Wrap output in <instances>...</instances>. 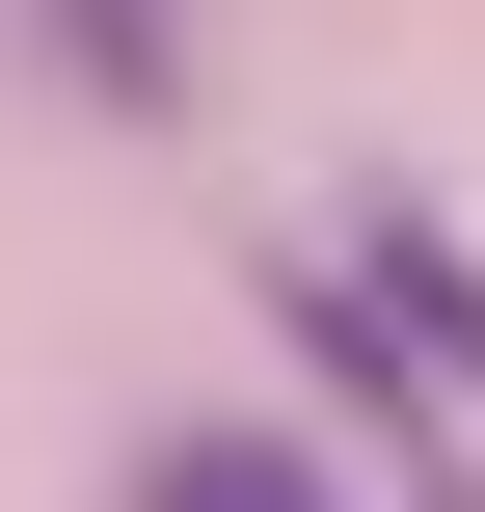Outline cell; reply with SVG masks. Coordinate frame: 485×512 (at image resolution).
<instances>
[{
	"instance_id": "cell-1",
	"label": "cell",
	"mask_w": 485,
	"mask_h": 512,
	"mask_svg": "<svg viewBox=\"0 0 485 512\" xmlns=\"http://www.w3.org/2000/svg\"><path fill=\"white\" fill-rule=\"evenodd\" d=\"M324 270L378 297V351H405V378H432V405L485 432V243H459V216H432V189H378V216H351Z\"/></svg>"
},
{
	"instance_id": "cell-2",
	"label": "cell",
	"mask_w": 485,
	"mask_h": 512,
	"mask_svg": "<svg viewBox=\"0 0 485 512\" xmlns=\"http://www.w3.org/2000/svg\"><path fill=\"white\" fill-rule=\"evenodd\" d=\"M135 512H351V486H324L297 432H162V459H135Z\"/></svg>"
},
{
	"instance_id": "cell-3",
	"label": "cell",
	"mask_w": 485,
	"mask_h": 512,
	"mask_svg": "<svg viewBox=\"0 0 485 512\" xmlns=\"http://www.w3.org/2000/svg\"><path fill=\"white\" fill-rule=\"evenodd\" d=\"M54 54H81V108H189V0H27Z\"/></svg>"
},
{
	"instance_id": "cell-4",
	"label": "cell",
	"mask_w": 485,
	"mask_h": 512,
	"mask_svg": "<svg viewBox=\"0 0 485 512\" xmlns=\"http://www.w3.org/2000/svg\"><path fill=\"white\" fill-rule=\"evenodd\" d=\"M405 512H485V486H459V459H405Z\"/></svg>"
}]
</instances>
